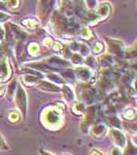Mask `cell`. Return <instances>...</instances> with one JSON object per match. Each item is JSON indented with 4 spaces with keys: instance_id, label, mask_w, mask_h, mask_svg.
Returning <instances> with one entry per match:
<instances>
[{
    "instance_id": "cell-24",
    "label": "cell",
    "mask_w": 137,
    "mask_h": 155,
    "mask_svg": "<svg viewBox=\"0 0 137 155\" xmlns=\"http://www.w3.org/2000/svg\"><path fill=\"white\" fill-rule=\"evenodd\" d=\"M28 50H29V53L31 55H36L38 53V46L36 44H31L29 46Z\"/></svg>"
},
{
    "instance_id": "cell-21",
    "label": "cell",
    "mask_w": 137,
    "mask_h": 155,
    "mask_svg": "<svg viewBox=\"0 0 137 155\" xmlns=\"http://www.w3.org/2000/svg\"><path fill=\"white\" fill-rule=\"evenodd\" d=\"M79 52H81V54L83 55V56H87V55H88V56H89L90 50H89L88 47L86 46V45H84V44H79Z\"/></svg>"
},
{
    "instance_id": "cell-4",
    "label": "cell",
    "mask_w": 137,
    "mask_h": 155,
    "mask_svg": "<svg viewBox=\"0 0 137 155\" xmlns=\"http://www.w3.org/2000/svg\"><path fill=\"white\" fill-rule=\"evenodd\" d=\"M106 41L108 44L109 52L113 54H116L118 56H123L124 54V44L116 39H109L106 38Z\"/></svg>"
},
{
    "instance_id": "cell-17",
    "label": "cell",
    "mask_w": 137,
    "mask_h": 155,
    "mask_svg": "<svg viewBox=\"0 0 137 155\" xmlns=\"http://www.w3.org/2000/svg\"><path fill=\"white\" fill-rule=\"evenodd\" d=\"M62 77L70 82H74V72L72 71L71 69H68V71L62 72Z\"/></svg>"
},
{
    "instance_id": "cell-18",
    "label": "cell",
    "mask_w": 137,
    "mask_h": 155,
    "mask_svg": "<svg viewBox=\"0 0 137 155\" xmlns=\"http://www.w3.org/2000/svg\"><path fill=\"white\" fill-rule=\"evenodd\" d=\"M86 64L92 68H95L97 66V63H96V59L94 58L93 56H88V58L86 59Z\"/></svg>"
},
{
    "instance_id": "cell-5",
    "label": "cell",
    "mask_w": 137,
    "mask_h": 155,
    "mask_svg": "<svg viewBox=\"0 0 137 155\" xmlns=\"http://www.w3.org/2000/svg\"><path fill=\"white\" fill-rule=\"evenodd\" d=\"M95 115H96V107H90L87 110V116L84 118V122L81 123V130L84 131V129L88 128L90 126V124L93 122L94 118H95Z\"/></svg>"
},
{
    "instance_id": "cell-30",
    "label": "cell",
    "mask_w": 137,
    "mask_h": 155,
    "mask_svg": "<svg viewBox=\"0 0 137 155\" xmlns=\"http://www.w3.org/2000/svg\"><path fill=\"white\" fill-rule=\"evenodd\" d=\"M109 155H123V153H122L121 149L118 148V147H114V148L110 151V154Z\"/></svg>"
},
{
    "instance_id": "cell-6",
    "label": "cell",
    "mask_w": 137,
    "mask_h": 155,
    "mask_svg": "<svg viewBox=\"0 0 137 155\" xmlns=\"http://www.w3.org/2000/svg\"><path fill=\"white\" fill-rule=\"evenodd\" d=\"M46 63L48 64L49 67H52L54 71L56 69V68H55L56 66H60V67H68V66H70V63H68V62L65 61V60L59 58L58 56H55V57L49 58L48 61H46Z\"/></svg>"
},
{
    "instance_id": "cell-15",
    "label": "cell",
    "mask_w": 137,
    "mask_h": 155,
    "mask_svg": "<svg viewBox=\"0 0 137 155\" xmlns=\"http://www.w3.org/2000/svg\"><path fill=\"white\" fill-rule=\"evenodd\" d=\"M18 88L17 87V81L14 80V81H12L11 84H9V86L7 87V98L8 99H12V97H14V91H16V89Z\"/></svg>"
},
{
    "instance_id": "cell-3",
    "label": "cell",
    "mask_w": 137,
    "mask_h": 155,
    "mask_svg": "<svg viewBox=\"0 0 137 155\" xmlns=\"http://www.w3.org/2000/svg\"><path fill=\"white\" fill-rule=\"evenodd\" d=\"M109 134H110V137L114 143V145H116L118 148L119 147L123 148V147L126 146L127 140H126V137L124 136L123 132H121L119 130H118V129H110Z\"/></svg>"
},
{
    "instance_id": "cell-25",
    "label": "cell",
    "mask_w": 137,
    "mask_h": 155,
    "mask_svg": "<svg viewBox=\"0 0 137 155\" xmlns=\"http://www.w3.org/2000/svg\"><path fill=\"white\" fill-rule=\"evenodd\" d=\"M24 78H25L24 82L26 84H33L34 82H36V80H37L35 77L31 76V74H27V76H25Z\"/></svg>"
},
{
    "instance_id": "cell-28",
    "label": "cell",
    "mask_w": 137,
    "mask_h": 155,
    "mask_svg": "<svg viewBox=\"0 0 137 155\" xmlns=\"http://www.w3.org/2000/svg\"><path fill=\"white\" fill-rule=\"evenodd\" d=\"M81 37H84V38H90L91 37V31H90L89 29H83L81 32Z\"/></svg>"
},
{
    "instance_id": "cell-16",
    "label": "cell",
    "mask_w": 137,
    "mask_h": 155,
    "mask_svg": "<svg viewBox=\"0 0 137 155\" xmlns=\"http://www.w3.org/2000/svg\"><path fill=\"white\" fill-rule=\"evenodd\" d=\"M123 116H124V118L127 120H133L136 116V112H135V110L132 109V107H128V109H126L125 111H124Z\"/></svg>"
},
{
    "instance_id": "cell-20",
    "label": "cell",
    "mask_w": 137,
    "mask_h": 155,
    "mask_svg": "<svg viewBox=\"0 0 137 155\" xmlns=\"http://www.w3.org/2000/svg\"><path fill=\"white\" fill-rule=\"evenodd\" d=\"M24 25L28 28H35L38 23L35 20H24Z\"/></svg>"
},
{
    "instance_id": "cell-34",
    "label": "cell",
    "mask_w": 137,
    "mask_h": 155,
    "mask_svg": "<svg viewBox=\"0 0 137 155\" xmlns=\"http://www.w3.org/2000/svg\"><path fill=\"white\" fill-rule=\"evenodd\" d=\"M4 92H5V87L3 85H0V95H2Z\"/></svg>"
},
{
    "instance_id": "cell-32",
    "label": "cell",
    "mask_w": 137,
    "mask_h": 155,
    "mask_svg": "<svg viewBox=\"0 0 137 155\" xmlns=\"http://www.w3.org/2000/svg\"><path fill=\"white\" fill-rule=\"evenodd\" d=\"M7 3H11V4H8V5L11 7H19L20 2L19 1H9V2H7Z\"/></svg>"
},
{
    "instance_id": "cell-27",
    "label": "cell",
    "mask_w": 137,
    "mask_h": 155,
    "mask_svg": "<svg viewBox=\"0 0 137 155\" xmlns=\"http://www.w3.org/2000/svg\"><path fill=\"white\" fill-rule=\"evenodd\" d=\"M48 78L49 80H52V81H56V82H58V83H64V81L63 80H61V78H59L58 76H56V74H49Z\"/></svg>"
},
{
    "instance_id": "cell-1",
    "label": "cell",
    "mask_w": 137,
    "mask_h": 155,
    "mask_svg": "<svg viewBox=\"0 0 137 155\" xmlns=\"http://www.w3.org/2000/svg\"><path fill=\"white\" fill-rule=\"evenodd\" d=\"M16 104L19 107V110L21 111V113L23 114V116H26L27 112V95L25 93V90L22 88L21 86H19L17 88V93H16Z\"/></svg>"
},
{
    "instance_id": "cell-22",
    "label": "cell",
    "mask_w": 137,
    "mask_h": 155,
    "mask_svg": "<svg viewBox=\"0 0 137 155\" xmlns=\"http://www.w3.org/2000/svg\"><path fill=\"white\" fill-rule=\"evenodd\" d=\"M73 111L76 112V113H83L84 111V104H79V102H76L73 106Z\"/></svg>"
},
{
    "instance_id": "cell-11",
    "label": "cell",
    "mask_w": 137,
    "mask_h": 155,
    "mask_svg": "<svg viewBox=\"0 0 137 155\" xmlns=\"http://www.w3.org/2000/svg\"><path fill=\"white\" fill-rule=\"evenodd\" d=\"M109 12H110V7H109L108 3H101L98 7L96 15L99 17L100 20H103L109 15Z\"/></svg>"
},
{
    "instance_id": "cell-29",
    "label": "cell",
    "mask_w": 137,
    "mask_h": 155,
    "mask_svg": "<svg viewBox=\"0 0 137 155\" xmlns=\"http://www.w3.org/2000/svg\"><path fill=\"white\" fill-rule=\"evenodd\" d=\"M125 155H136V149H135V147H134L133 145L129 144V149H128V151L126 152Z\"/></svg>"
},
{
    "instance_id": "cell-23",
    "label": "cell",
    "mask_w": 137,
    "mask_h": 155,
    "mask_svg": "<svg viewBox=\"0 0 137 155\" xmlns=\"http://www.w3.org/2000/svg\"><path fill=\"white\" fill-rule=\"evenodd\" d=\"M71 60H72V63L74 64H81L83 62V59L79 56V54H73L71 56Z\"/></svg>"
},
{
    "instance_id": "cell-35",
    "label": "cell",
    "mask_w": 137,
    "mask_h": 155,
    "mask_svg": "<svg viewBox=\"0 0 137 155\" xmlns=\"http://www.w3.org/2000/svg\"><path fill=\"white\" fill-rule=\"evenodd\" d=\"M40 155H53V154L49 153V152H46V151H43V150H40Z\"/></svg>"
},
{
    "instance_id": "cell-19",
    "label": "cell",
    "mask_w": 137,
    "mask_h": 155,
    "mask_svg": "<svg viewBox=\"0 0 137 155\" xmlns=\"http://www.w3.org/2000/svg\"><path fill=\"white\" fill-rule=\"evenodd\" d=\"M8 119L11 120V122H17V121H19V119H20V114L18 113V112H16V111H11V113L8 114Z\"/></svg>"
},
{
    "instance_id": "cell-13",
    "label": "cell",
    "mask_w": 137,
    "mask_h": 155,
    "mask_svg": "<svg viewBox=\"0 0 137 155\" xmlns=\"http://www.w3.org/2000/svg\"><path fill=\"white\" fill-rule=\"evenodd\" d=\"M61 91L63 92V96L64 98L66 99L68 102H71L74 99V94L73 91L71 90V88H69L68 86H64L63 88L61 89Z\"/></svg>"
},
{
    "instance_id": "cell-2",
    "label": "cell",
    "mask_w": 137,
    "mask_h": 155,
    "mask_svg": "<svg viewBox=\"0 0 137 155\" xmlns=\"http://www.w3.org/2000/svg\"><path fill=\"white\" fill-rule=\"evenodd\" d=\"M43 119L48 125L56 126L61 121V115H60L59 111H57V110H49V111L44 113Z\"/></svg>"
},
{
    "instance_id": "cell-10",
    "label": "cell",
    "mask_w": 137,
    "mask_h": 155,
    "mask_svg": "<svg viewBox=\"0 0 137 155\" xmlns=\"http://www.w3.org/2000/svg\"><path fill=\"white\" fill-rule=\"evenodd\" d=\"M75 74L79 80L84 82H88L90 78H91V71H90L89 68H86V67H78L75 69Z\"/></svg>"
},
{
    "instance_id": "cell-12",
    "label": "cell",
    "mask_w": 137,
    "mask_h": 155,
    "mask_svg": "<svg viewBox=\"0 0 137 155\" xmlns=\"http://www.w3.org/2000/svg\"><path fill=\"white\" fill-rule=\"evenodd\" d=\"M81 98H83L84 102L88 104H91L92 102L94 101L95 99V94H94L93 90L88 89V90H84V91L81 92Z\"/></svg>"
},
{
    "instance_id": "cell-14",
    "label": "cell",
    "mask_w": 137,
    "mask_h": 155,
    "mask_svg": "<svg viewBox=\"0 0 137 155\" xmlns=\"http://www.w3.org/2000/svg\"><path fill=\"white\" fill-rule=\"evenodd\" d=\"M102 66H110L113 64V57L111 55H103L100 58Z\"/></svg>"
},
{
    "instance_id": "cell-8",
    "label": "cell",
    "mask_w": 137,
    "mask_h": 155,
    "mask_svg": "<svg viewBox=\"0 0 137 155\" xmlns=\"http://www.w3.org/2000/svg\"><path fill=\"white\" fill-rule=\"evenodd\" d=\"M37 87L41 90H44V91H51V92H59L61 91V89L59 88L58 86H56L55 84H52L49 82L46 81H38L36 83Z\"/></svg>"
},
{
    "instance_id": "cell-31",
    "label": "cell",
    "mask_w": 137,
    "mask_h": 155,
    "mask_svg": "<svg viewBox=\"0 0 137 155\" xmlns=\"http://www.w3.org/2000/svg\"><path fill=\"white\" fill-rule=\"evenodd\" d=\"M6 148H7V146H6L5 142L3 141L1 134H0V149H6Z\"/></svg>"
},
{
    "instance_id": "cell-26",
    "label": "cell",
    "mask_w": 137,
    "mask_h": 155,
    "mask_svg": "<svg viewBox=\"0 0 137 155\" xmlns=\"http://www.w3.org/2000/svg\"><path fill=\"white\" fill-rule=\"evenodd\" d=\"M103 50V45L101 44V42H97V44H95V46H94L93 48V51L94 53H100V52Z\"/></svg>"
},
{
    "instance_id": "cell-7",
    "label": "cell",
    "mask_w": 137,
    "mask_h": 155,
    "mask_svg": "<svg viewBox=\"0 0 137 155\" xmlns=\"http://www.w3.org/2000/svg\"><path fill=\"white\" fill-rule=\"evenodd\" d=\"M106 132H107V127L103 123L96 124V125L91 129V134L94 137H97V139H100V137H102L103 136H105Z\"/></svg>"
},
{
    "instance_id": "cell-9",
    "label": "cell",
    "mask_w": 137,
    "mask_h": 155,
    "mask_svg": "<svg viewBox=\"0 0 137 155\" xmlns=\"http://www.w3.org/2000/svg\"><path fill=\"white\" fill-rule=\"evenodd\" d=\"M52 1H41L39 2V16L41 19H46V17H48V15L51 12L52 8Z\"/></svg>"
},
{
    "instance_id": "cell-33",
    "label": "cell",
    "mask_w": 137,
    "mask_h": 155,
    "mask_svg": "<svg viewBox=\"0 0 137 155\" xmlns=\"http://www.w3.org/2000/svg\"><path fill=\"white\" fill-rule=\"evenodd\" d=\"M91 155H103V154L100 151H98V150H92Z\"/></svg>"
}]
</instances>
